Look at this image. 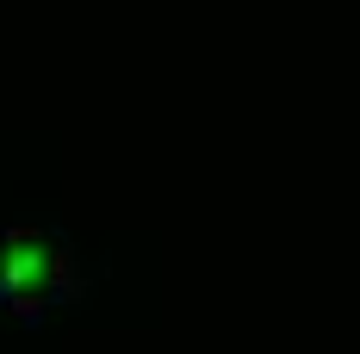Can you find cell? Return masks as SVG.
Wrapping results in <instances>:
<instances>
[{
    "label": "cell",
    "mask_w": 360,
    "mask_h": 354,
    "mask_svg": "<svg viewBox=\"0 0 360 354\" xmlns=\"http://www.w3.org/2000/svg\"><path fill=\"white\" fill-rule=\"evenodd\" d=\"M6 311H13V317H25V323H44V298H37V292H25V298H13Z\"/></svg>",
    "instance_id": "cell-2"
},
{
    "label": "cell",
    "mask_w": 360,
    "mask_h": 354,
    "mask_svg": "<svg viewBox=\"0 0 360 354\" xmlns=\"http://www.w3.org/2000/svg\"><path fill=\"white\" fill-rule=\"evenodd\" d=\"M37 274H44V248H37V236H32V243H13L6 267H0V280H6L13 292H19V286H32Z\"/></svg>",
    "instance_id": "cell-1"
}]
</instances>
